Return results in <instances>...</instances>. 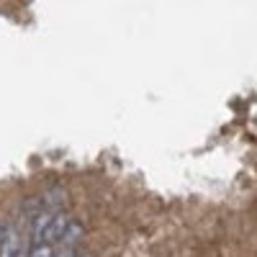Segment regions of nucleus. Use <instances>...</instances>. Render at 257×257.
Instances as JSON below:
<instances>
[{
  "label": "nucleus",
  "mask_w": 257,
  "mask_h": 257,
  "mask_svg": "<svg viewBox=\"0 0 257 257\" xmlns=\"http://www.w3.org/2000/svg\"><path fill=\"white\" fill-rule=\"evenodd\" d=\"M31 252V237H26L21 229H8L6 239L0 244V257H29Z\"/></svg>",
  "instance_id": "2"
},
{
  "label": "nucleus",
  "mask_w": 257,
  "mask_h": 257,
  "mask_svg": "<svg viewBox=\"0 0 257 257\" xmlns=\"http://www.w3.org/2000/svg\"><path fill=\"white\" fill-rule=\"evenodd\" d=\"M82 239V226L62 211H39L31 224L34 244H57L75 249Z\"/></svg>",
  "instance_id": "1"
},
{
  "label": "nucleus",
  "mask_w": 257,
  "mask_h": 257,
  "mask_svg": "<svg viewBox=\"0 0 257 257\" xmlns=\"http://www.w3.org/2000/svg\"><path fill=\"white\" fill-rule=\"evenodd\" d=\"M6 231H8V229H6L3 224H0V244H3V239H6Z\"/></svg>",
  "instance_id": "3"
},
{
  "label": "nucleus",
  "mask_w": 257,
  "mask_h": 257,
  "mask_svg": "<svg viewBox=\"0 0 257 257\" xmlns=\"http://www.w3.org/2000/svg\"><path fill=\"white\" fill-rule=\"evenodd\" d=\"M75 257H93V254H75Z\"/></svg>",
  "instance_id": "4"
}]
</instances>
